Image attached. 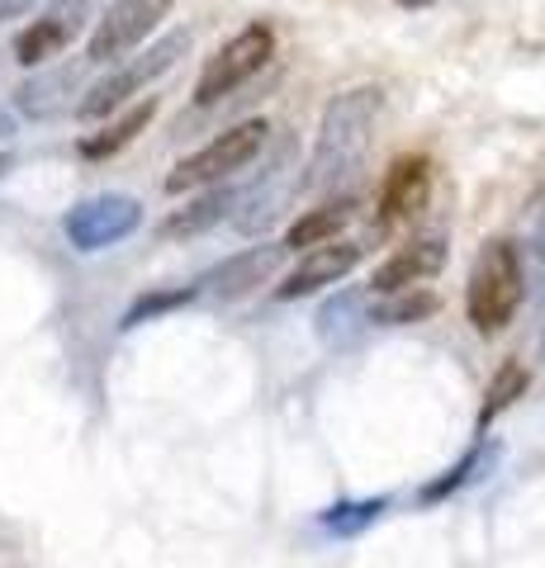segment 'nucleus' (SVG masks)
<instances>
[{"label": "nucleus", "mask_w": 545, "mask_h": 568, "mask_svg": "<svg viewBox=\"0 0 545 568\" xmlns=\"http://www.w3.org/2000/svg\"><path fill=\"white\" fill-rule=\"evenodd\" d=\"M380 110H384L380 85H351V91L327 100V110L319 119V138H313V152H309V166H304L309 171L304 185L313 194L342 190L351 175L361 171L365 152H371Z\"/></svg>", "instance_id": "obj_1"}, {"label": "nucleus", "mask_w": 545, "mask_h": 568, "mask_svg": "<svg viewBox=\"0 0 545 568\" xmlns=\"http://www.w3.org/2000/svg\"><path fill=\"white\" fill-rule=\"evenodd\" d=\"M526 294V275H522V252L513 237H488L480 246V256L470 265V290H465V313L470 327L480 336H498L507 323L517 317Z\"/></svg>", "instance_id": "obj_2"}, {"label": "nucleus", "mask_w": 545, "mask_h": 568, "mask_svg": "<svg viewBox=\"0 0 545 568\" xmlns=\"http://www.w3.org/2000/svg\"><path fill=\"white\" fill-rule=\"evenodd\" d=\"M185 52H190V33H185V29H175V33H166V39H157L152 48L138 52V58H124V62H119L110 77H100L91 91L77 100V114H81L85 123L110 119L114 110H124V104H129L138 91H148L157 77H166V71L181 62Z\"/></svg>", "instance_id": "obj_3"}, {"label": "nucleus", "mask_w": 545, "mask_h": 568, "mask_svg": "<svg viewBox=\"0 0 545 568\" xmlns=\"http://www.w3.org/2000/svg\"><path fill=\"white\" fill-rule=\"evenodd\" d=\"M271 142V123L266 119H248L238 129L219 133L214 142H204L200 152H190L185 162H175V171L166 175V194H190V190H209L223 185L228 175L248 171Z\"/></svg>", "instance_id": "obj_4"}, {"label": "nucleus", "mask_w": 545, "mask_h": 568, "mask_svg": "<svg viewBox=\"0 0 545 568\" xmlns=\"http://www.w3.org/2000/svg\"><path fill=\"white\" fill-rule=\"evenodd\" d=\"M271 58H275V29L271 24L238 29L233 39H228L214 58L204 62L200 81H195V104H200V110H209V104H219L223 95H233L238 85H248Z\"/></svg>", "instance_id": "obj_5"}, {"label": "nucleus", "mask_w": 545, "mask_h": 568, "mask_svg": "<svg viewBox=\"0 0 545 568\" xmlns=\"http://www.w3.org/2000/svg\"><path fill=\"white\" fill-rule=\"evenodd\" d=\"M171 6L175 0H110V10L95 20V33H91V43H85V58L95 67L129 58L138 43L152 39L157 24L171 14Z\"/></svg>", "instance_id": "obj_6"}, {"label": "nucleus", "mask_w": 545, "mask_h": 568, "mask_svg": "<svg viewBox=\"0 0 545 568\" xmlns=\"http://www.w3.org/2000/svg\"><path fill=\"white\" fill-rule=\"evenodd\" d=\"M138 223H143V204L133 194H91V200H81L67 213L62 227L77 252H104V246L138 233Z\"/></svg>", "instance_id": "obj_7"}, {"label": "nucleus", "mask_w": 545, "mask_h": 568, "mask_svg": "<svg viewBox=\"0 0 545 568\" xmlns=\"http://www.w3.org/2000/svg\"><path fill=\"white\" fill-rule=\"evenodd\" d=\"M91 20H95V0H52L39 20L14 39V62H24V67L52 62L62 48H72L81 39V29Z\"/></svg>", "instance_id": "obj_8"}, {"label": "nucleus", "mask_w": 545, "mask_h": 568, "mask_svg": "<svg viewBox=\"0 0 545 568\" xmlns=\"http://www.w3.org/2000/svg\"><path fill=\"white\" fill-rule=\"evenodd\" d=\"M285 242H266V246H248V252H238V256H228L219 261L214 271H209L200 284H195V294L204 298H214V304H233V298H248L252 290H261L280 265H285Z\"/></svg>", "instance_id": "obj_9"}, {"label": "nucleus", "mask_w": 545, "mask_h": 568, "mask_svg": "<svg viewBox=\"0 0 545 568\" xmlns=\"http://www.w3.org/2000/svg\"><path fill=\"white\" fill-rule=\"evenodd\" d=\"M361 256H365V252H361L356 242H346V237L323 242V246H309V252L290 265V275L275 284V298H280V304H290V298L319 294V290H327V284H337L342 275L356 271Z\"/></svg>", "instance_id": "obj_10"}, {"label": "nucleus", "mask_w": 545, "mask_h": 568, "mask_svg": "<svg viewBox=\"0 0 545 568\" xmlns=\"http://www.w3.org/2000/svg\"><path fill=\"white\" fill-rule=\"evenodd\" d=\"M451 261V242L446 233H427V237H413L403 242L394 256H384L371 275V290L375 294H403V290H417L422 280L442 275Z\"/></svg>", "instance_id": "obj_11"}, {"label": "nucleus", "mask_w": 545, "mask_h": 568, "mask_svg": "<svg viewBox=\"0 0 545 568\" xmlns=\"http://www.w3.org/2000/svg\"><path fill=\"white\" fill-rule=\"evenodd\" d=\"M427 194H432V162L427 156H398L380 185V227L413 223L427 209Z\"/></svg>", "instance_id": "obj_12"}, {"label": "nucleus", "mask_w": 545, "mask_h": 568, "mask_svg": "<svg viewBox=\"0 0 545 568\" xmlns=\"http://www.w3.org/2000/svg\"><path fill=\"white\" fill-rule=\"evenodd\" d=\"M85 67H95V62L91 58H77V62H62V67H48V71H39V77H29L20 91H14V110H20L24 119H52V114H62L67 104H72V95H85L81 91Z\"/></svg>", "instance_id": "obj_13"}, {"label": "nucleus", "mask_w": 545, "mask_h": 568, "mask_svg": "<svg viewBox=\"0 0 545 568\" xmlns=\"http://www.w3.org/2000/svg\"><path fill=\"white\" fill-rule=\"evenodd\" d=\"M290 204V148L275 156L271 171H261V181L238 200V233H261V227H271L280 219V209Z\"/></svg>", "instance_id": "obj_14"}, {"label": "nucleus", "mask_w": 545, "mask_h": 568, "mask_svg": "<svg viewBox=\"0 0 545 568\" xmlns=\"http://www.w3.org/2000/svg\"><path fill=\"white\" fill-rule=\"evenodd\" d=\"M238 200H242L238 190L209 185L200 200H190L185 209H175V213H171V219L162 223V237H200V233H209V227H219L223 219H233V213H238Z\"/></svg>", "instance_id": "obj_15"}, {"label": "nucleus", "mask_w": 545, "mask_h": 568, "mask_svg": "<svg viewBox=\"0 0 545 568\" xmlns=\"http://www.w3.org/2000/svg\"><path fill=\"white\" fill-rule=\"evenodd\" d=\"M356 219V200H332L323 209H309L299 223H290L285 233V252H309V246H323V242H337L342 227Z\"/></svg>", "instance_id": "obj_16"}, {"label": "nucleus", "mask_w": 545, "mask_h": 568, "mask_svg": "<svg viewBox=\"0 0 545 568\" xmlns=\"http://www.w3.org/2000/svg\"><path fill=\"white\" fill-rule=\"evenodd\" d=\"M152 114H157V100H143V104H133V110H124L114 123H104L100 133H91V138H81V156L85 162H104V156H114V152H124L129 142L138 138L152 123Z\"/></svg>", "instance_id": "obj_17"}, {"label": "nucleus", "mask_w": 545, "mask_h": 568, "mask_svg": "<svg viewBox=\"0 0 545 568\" xmlns=\"http://www.w3.org/2000/svg\"><path fill=\"white\" fill-rule=\"evenodd\" d=\"M498 446H494V440H484V446H474L465 459H461V465H455L446 478H436V484H427V488H422V503H436V497H451V493H461L465 484H474V478H488V469H494L498 465Z\"/></svg>", "instance_id": "obj_18"}, {"label": "nucleus", "mask_w": 545, "mask_h": 568, "mask_svg": "<svg viewBox=\"0 0 545 568\" xmlns=\"http://www.w3.org/2000/svg\"><path fill=\"white\" fill-rule=\"evenodd\" d=\"M384 511H390V497H365V503H337L327 507L319 526L332 530V536H361V530H371Z\"/></svg>", "instance_id": "obj_19"}, {"label": "nucleus", "mask_w": 545, "mask_h": 568, "mask_svg": "<svg viewBox=\"0 0 545 568\" xmlns=\"http://www.w3.org/2000/svg\"><path fill=\"white\" fill-rule=\"evenodd\" d=\"M522 388H526V369L517 361H507L494 379H488V394H484V407H480V432L488 422H498L507 407H513L522 398Z\"/></svg>", "instance_id": "obj_20"}, {"label": "nucleus", "mask_w": 545, "mask_h": 568, "mask_svg": "<svg viewBox=\"0 0 545 568\" xmlns=\"http://www.w3.org/2000/svg\"><path fill=\"white\" fill-rule=\"evenodd\" d=\"M442 308V298L427 294V290H403V294H390V304H384L375 317L384 327H408V323H422V317H432Z\"/></svg>", "instance_id": "obj_21"}, {"label": "nucleus", "mask_w": 545, "mask_h": 568, "mask_svg": "<svg viewBox=\"0 0 545 568\" xmlns=\"http://www.w3.org/2000/svg\"><path fill=\"white\" fill-rule=\"evenodd\" d=\"M351 313H361V294H337V298H327L323 313H319V332L327 336V342H342V336L356 332V327L346 323Z\"/></svg>", "instance_id": "obj_22"}, {"label": "nucleus", "mask_w": 545, "mask_h": 568, "mask_svg": "<svg viewBox=\"0 0 545 568\" xmlns=\"http://www.w3.org/2000/svg\"><path fill=\"white\" fill-rule=\"evenodd\" d=\"M195 298V290H181V294H148V298H138V304L124 313V327H138V323H148L152 313H166V308H175V304H190Z\"/></svg>", "instance_id": "obj_23"}, {"label": "nucleus", "mask_w": 545, "mask_h": 568, "mask_svg": "<svg viewBox=\"0 0 545 568\" xmlns=\"http://www.w3.org/2000/svg\"><path fill=\"white\" fill-rule=\"evenodd\" d=\"M532 261H536V290H541V304H545V219L536 223V237H532Z\"/></svg>", "instance_id": "obj_24"}, {"label": "nucleus", "mask_w": 545, "mask_h": 568, "mask_svg": "<svg viewBox=\"0 0 545 568\" xmlns=\"http://www.w3.org/2000/svg\"><path fill=\"white\" fill-rule=\"evenodd\" d=\"M39 0H0V24H10V20H20V14H29Z\"/></svg>", "instance_id": "obj_25"}, {"label": "nucleus", "mask_w": 545, "mask_h": 568, "mask_svg": "<svg viewBox=\"0 0 545 568\" xmlns=\"http://www.w3.org/2000/svg\"><path fill=\"white\" fill-rule=\"evenodd\" d=\"M10 133H14V114L0 104V138H10Z\"/></svg>", "instance_id": "obj_26"}, {"label": "nucleus", "mask_w": 545, "mask_h": 568, "mask_svg": "<svg viewBox=\"0 0 545 568\" xmlns=\"http://www.w3.org/2000/svg\"><path fill=\"white\" fill-rule=\"evenodd\" d=\"M394 6H403V10H422V6H436V0H394Z\"/></svg>", "instance_id": "obj_27"}, {"label": "nucleus", "mask_w": 545, "mask_h": 568, "mask_svg": "<svg viewBox=\"0 0 545 568\" xmlns=\"http://www.w3.org/2000/svg\"><path fill=\"white\" fill-rule=\"evenodd\" d=\"M6 171H10V156H6V152H0V175H6Z\"/></svg>", "instance_id": "obj_28"}, {"label": "nucleus", "mask_w": 545, "mask_h": 568, "mask_svg": "<svg viewBox=\"0 0 545 568\" xmlns=\"http://www.w3.org/2000/svg\"><path fill=\"white\" fill-rule=\"evenodd\" d=\"M541 355H545V342H541Z\"/></svg>", "instance_id": "obj_29"}]
</instances>
